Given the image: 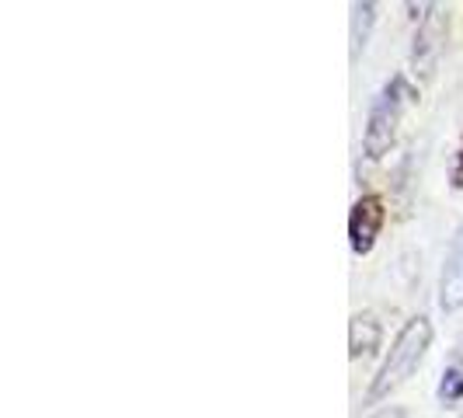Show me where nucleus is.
<instances>
[{"mask_svg":"<svg viewBox=\"0 0 463 418\" xmlns=\"http://www.w3.org/2000/svg\"><path fill=\"white\" fill-rule=\"evenodd\" d=\"M432 346V321L425 318V314H415L411 321H404V328L397 331L394 346L387 352V359H383V366L376 370L370 384V394L366 401L376 404V401H383V397H391L418 370V363L425 359V352Z\"/></svg>","mask_w":463,"mask_h":418,"instance_id":"f257e3e1","label":"nucleus"},{"mask_svg":"<svg viewBox=\"0 0 463 418\" xmlns=\"http://www.w3.org/2000/svg\"><path fill=\"white\" fill-rule=\"evenodd\" d=\"M408 98H411V91H408L404 77H394L383 91L373 98L366 133H363V150H366L370 161H380L383 154H391V147H394L397 139V126H401V112H404Z\"/></svg>","mask_w":463,"mask_h":418,"instance_id":"f03ea898","label":"nucleus"},{"mask_svg":"<svg viewBox=\"0 0 463 418\" xmlns=\"http://www.w3.org/2000/svg\"><path fill=\"white\" fill-rule=\"evenodd\" d=\"M442 46H446V18H442L439 4H429V14L418 24L415 52H411V67H415V73H421L425 81L439 67Z\"/></svg>","mask_w":463,"mask_h":418,"instance_id":"7ed1b4c3","label":"nucleus"},{"mask_svg":"<svg viewBox=\"0 0 463 418\" xmlns=\"http://www.w3.org/2000/svg\"><path fill=\"white\" fill-rule=\"evenodd\" d=\"M387 223V206L380 195H363L355 199V206L348 213V244L355 255H370L376 237Z\"/></svg>","mask_w":463,"mask_h":418,"instance_id":"20e7f679","label":"nucleus"},{"mask_svg":"<svg viewBox=\"0 0 463 418\" xmlns=\"http://www.w3.org/2000/svg\"><path fill=\"white\" fill-rule=\"evenodd\" d=\"M439 307L446 314L463 307V223L453 231V241L446 248L439 272Z\"/></svg>","mask_w":463,"mask_h":418,"instance_id":"39448f33","label":"nucleus"},{"mask_svg":"<svg viewBox=\"0 0 463 418\" xmlns=\"http://www.w3.org/2000/svg\"><path fill=\"white\" fill-rule=\"evenodd\" d=\"M380 338H383V328L376 321V314L363 310V314L352 318V325H348V352H352V359L376 352V348H380Z\"/></svg>","mask_w":463,"mask_h":418,"instance_id":"423d86ee","label":"nucleus"},{"mask_svg":"<svg viewBox=\"0 0 463 418\" xmlns=\"http://www.w3.org/2000/svg\"><path fill=\"white\" fill-rule=\"evenodd\" d=\"M376 22V4H352V60L370 43V28Z\"/></svg>","mask_w":463,"mask_h":418,"instance_id":"0eeeda50","label":"nucleus"},{"mask_svg":"<svg viewBox=\"0 0 463 418\" xmlns=\"http://www.w3.org/2000/svg\"><path fill=\"white\" fill-rule=\"evenodd\" d=\"M463 397V359H453L439 380V401L442 404H457Z\"/></svg>","mask_w":463,"mask_h":418,"instance_id":"6e6552de","label":"nucleus"},{"mask_svg":"<svg viewBox=\"0 0 463 418\" xmlns=\"http://www.w3.org/2000/svg\"><path fill=\"white\" fill-rule=\"evenodd\" d=\"M453 188H463V139L460 150H457V161H453Z\"/></svg>","mask_w":463,"mask_h":418,"instance_id":"1a4fd4ad","label":"nucleus"},{"mask_svg":"<svg viewBox=\"0 0 463 418\" xmlns=\"http://www.w3.org/2000/svg\"><path fill=\"white\" fill-rule=\"evenodd\" d=\"M373 418H408L401 408H391V412H380V415H373Z\"/></svg>","mask_w":463,"mask_h":418,"instance_id":"9d476101","label":"nucleus"}]
</instances>
